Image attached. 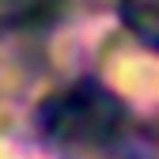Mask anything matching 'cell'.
Instances as JSON below:
<instances>
[{
    "instance_id": "obj_1",
    "label": "cell",
    "mask_w": 159,
    "mask_h": 159,
    "mask_svg": "<svg viewBox=\"0 0 159 159\" xmlns=\"http://www.w3.org/2000/svg\"><path fill=\"white\" fill-rule=\"evenodd\" d=\"M121 125L125 102L98 80H80L42 102V129L61 148H102L121 133Z\"/></svg>"
},
{
    "instance_id": "obj_3",
    "label": "cell",
    "mask_w": 159,
    "mask_h": 159,
    "mask_svg": "<svg viewBox=\"0 0 159 159\" xmlns=\"http://www.w3.org/2000/svg\"><path fill=\"white\" fill-rule=\"evenodd\" d=\"M65 0H0V19L8 23H53Z\"/></svg>"
},
{
    "instance_id": "obj_2",
    "label": "cell",
    "mask_w": 159,
    "mask_h": 159,
    "mask_svg": "<svg viewBox=\"0 0 159 159\" xmlns=\"http://www.w3.org/2000/svg\"><path fill=\"white\" fill-rule=\"evenodd\" d=\"M117 15L140 46L159 49V0H117Z\"/></svg>"
}]
</instances>
